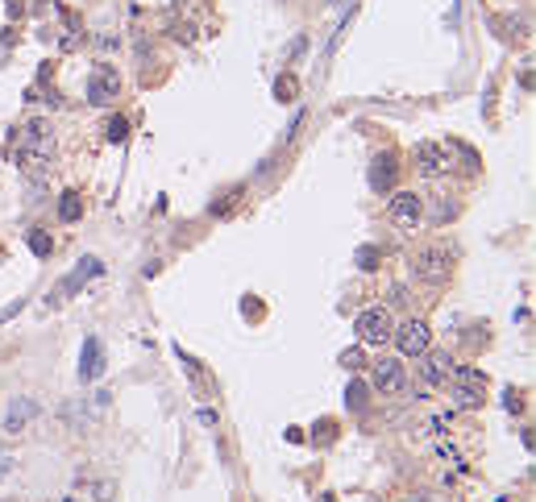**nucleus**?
I'll use <instances>...</instances> for the list:
<instances>
[{"mask_svg":"<svg viewBox=\"0 0 536 502\" xmlns=\"http://www.w3.org/2000/svg\"><path fill=\"white\" fill-rule=\"evenodd\" d=\"M21 145H25V154H17V162H21L25 170H38L42 158L54 154V129H50L46 120H25L21 125Z\"/></svg>","mask_w":536,"mask_h":502,"instance_id":"obj_1","label":"nucleus"},{"mask_svg":"<svg viewBox=\"0 0 536 502\" xmlns=\"http://www.w3.org/2000/svg\"><path fill=\"white\" fill-rule=\"evenodd\" d=\"M449 382H453V403L458 407H483L487 403V374H478L474 365H453V374H449Z\"/></svg>","mask_w":536,"mask_h":502,"instance_id":"obj_2","label":"nucleus"},{"mask_svg":"<svg viewBox=\"0 0 536 502\" xmlns=\"http://www.w3.org/2000/svg\"><path fill=\"white\" fill-rule=\"evenodd\" d=\"M100 274H104V262H100V258H83V262L75 266V270L63 278V283H58V287L50 291V303H67L71 295H79V291H83V283H88V278H100Z\"/></svg>","mask_w":536,"mask_h":502,"instance_id":"obj_3","label":"nucleus"},{"mask_svg":"<svg viewBox=\"0 0 536 502\" xmlns=\"http://www.w3.org/2000/svg\"><path fill=\"white\" fill-rule=\"evenodd\" d=\"M391 220H395V229H403V233H412L420 229V220H424V199L416 192H399L391 199Z\"/></svg>","mask_w":536,"mask_h":502,"instance_id":"obj_4","label":"nucleus"},{"mask_svg":"<svg viewBox=\"0 0 536 502\" xmlns=\"http://www.w3.org/2000/svg\"><path fill=\"white\" fill-rule=\"evenodd\" d=\"M117 96H121V71L104 63V67H96L92 79H88V100H92V104H113Z\"/></svg>","mask_w":536,"mask_h":502,"instance_id":"obj_5","label":"nucleus"},{"mask_svg":"<svg viewBox=\"0 0 536 502\" xmlns=\"http://www.w3.org/2000/svg\"><path fill=\"white\" fill-rule=\"evenodd\" d=\"M358 336H362L366 345H387L391 340V333H395V324H391V315L383 308H370V311H362L358 315Z\"/></svg>","mask_w":536,"mask_h":502,"instance_id":"obj_6","label":"nucleus"},{"mask_svg":"<svg viewBox=\"0 0 536 502\" xmlns=\"http://www.w3.org/2000/svg\"><path fill=\"white\" fill-rule=\"evenodd\" d=\"M449 167H453V150L449 145H437V142L416 145V170L420 174H445Z\"/></svg>","mask_w":536,"mask_h":502,"instance_id":"obj_7","label":"nucleus"},{"mask_svg":"<svg viewBox=\"0 0 536 502\" xmlns=\"http://www.w3.org/2000/svg\"><path fill=\"white\" fill-rule=\"evenodd\" d=\"M449 266H453V249H424L416 258V274L428 278V283H445L449 278Z\"/></svg>","mask_w":536,"mask_h":502,"instance_id":"obj_8","label":"nucleus"},{"mask_svg":"<svg viewBox=\"0 0 536 502\" xmlns=\"http://www.w3.org/2000/svg\"><path fill=\"white\" fill-rule=\"evenodd\" d=\"M428 340H433V333H428V324H424V320H408V324L395 333V345H399V353H403V357H420V353L428 349Z\"/></svg>","mask_w":536,"mask_h":502,"instance_id":"obj_9","label":"nucleus"},{"mask_svg":"<svg viewBox=\"0 0 536 502\" xmlns=\"http://www.w3.org/2000/svg\"><path fill=\"white\" fill-rule=\"evenodd\" d=\"M453 353L449 349H424V365H420V378L428 386H440V382H449V374H453Z\"/></svg>","mask_w":536,"mask_h":502,"instance_id":"obj_10","label":"nucleus"},{"mask_svg":"<svg viewBox=\"0 0 536 502\" xmlns=\"http://www.w3.org/2000/svg\"><path fill=\"white\" fill-rule=\"evenodd\" d=\"M34 415H38V403H34L29 394H17V399L9 403V415H4V432H9V436H21L25 424H29Z\"/></svg>","mask_w":536,"mask_h":502,"instance_id":"obj_11","label":"nucleus"},{"mask_svg":"<svg viewBox=\"0 0 536 502\" xmlns=\"http://www.w3.org/2000/svg\"><path fill=\"white\" fill-rule=\"evenodd\" d=\"M100 374H104V345L96 336H88L83 340V357H79V382H96Z\"/></svg>","mask_w":536,"mask_h":502,"instance_id":"obj_12","label":"nucleus"},{"mask_svg":"<svg viewBox=\"0 0 536 502\" xmlns=\"http://www.w3.org/2000/svg\"><path fill=\"white\" fill-rule=\"evenodd\" d=\"M395 174H399V158L387 150V154H378V158L370 162V187H374V192H391V187H395Z\"/></svg>","mask_w":536,"mask_h":502,"instance_id":"obj_13","label":"nucleus"},{"mask_svg":"<svg viewBox=\"0 0 536 502\" xmlns=\"http://www.w3.org/2000/svg\"><path fill=\"white\" fill-rule=\"evenodd\" d=\"M403 382H408V374H403V361L387 357V361H378V365H374V386H378L383 394L403 390Z\"/></svg>","mask_w":536,"mask_h":502,"instance_id":"obj_14","label":"nucleus"},{"mask_svg":"<svg viewBox=\"0 0 536 502\" xmlns=\"http://www.w3.org/2000/svg\"><path fill=\"white\" fill-rule=\"evenodd\" d=\"M25 245H29L38 258H50V253H54V237L42 233V229H29V233H25Z\"/></svg>","mask_w":536,"mask_h":502,"instance_id":"obj_15","label":"nucleus"},{"mask_svg":"<svg viewBox=\"0 0 536 502\" xmlns=\"http://www.w3.org/2000/svg\"><path fill=\"white\" fill-rule=\"evenodd\" d=\"M58 216H63L67 224H75V220L83 216V204H79V195H75V192H67L63 199H58Z\"/></svg>","mask_w":536,"mask_h":502,"instance_id":"obj_16","label":"nucleus"},{"mask_svg":"<svg viewBox=\"0 0 536 502\" xmlns=\"http://www.w3.org/2000/svg\"><path fill=\"white\" fill-rule=\"evenodd\" d=\"M345 407H349V411H362L366 407V382H349L345 386Z\"/></svg>","mask_w":536,"mask_h":502,"instance_id":"obj_17","label":"nucleus"},{"mask_svg":"<svg viewBox=\"0 0 536 502\" xmlns=\"http://www.w3.org/2000/svg\"><path fill=\"white\" fill-rule=\"evenodd\" d=\"M104 133H108V142H125L129 137V117H108Z\"/></svg>","mask_w":536,"mask_h":502,"instance_id":"obj_18","label":"nucleus"},{"mask_svg":"<svg viewBox=\"0 0 536 502\" xmlns=\"http://www.w3.org/2000/svg\"><path fill=\"white\" fill-rule=\"evenodd\" d=\"M354 262H358V270H378V262H383V253H378V249H374V245H362V249H358V258H354Z\"/></svg>","mask_w":536,"mask_h":502,"instance_id":"obj_19","label":"nucleus"},{"mask_svg":"<svg viewBox=\"0 0 536 502\" xmlns=\"http://www.w3.org/2000/svg\"><path fill=\"white\" fill-rule=\"evenodd\" d=\"M92 498L96 502H117V481H108V478L92 481Z\"/></svg>","mask_w":536,"mask_h":502,"instance_id":"obj_20","label":"nucleus"},{"mask_svg":"<svg viewBox=\"0 0 536 502\" xmlns=\"http://www.w3.org/2000/svg\"><path fill=\"white\" fill-rule=\"evenodd\" d=\"M337 365H345L349 374H358V370H362V365H370V361H366V353H362V349H345L341 357H337Z\"/></svg>","mask_w":536,"mask_h":502,"instance_id":"obj_21","label":"nucleus"},{"mask_svg":"<svg viewBox=\"0 0 536 502\" xmlns=\"http://www.w3.org/2000/svg\"><path fill=\"white\" fill-rule=\"evenodd\" d=\"M445 199V195H440ZM458 216V204L453 199H445V204H437V212H433V224H445V220H453Z\"/></svg>","mask_w":536,"mask_h":502,"instance_id":"obj_22","label":"nucleus"},{"mask_svg":"<svg viewBox=\"0 0 536 502\" xmlns=\"http://www.w3.org/2000/svg\"><path fill=\"white\" fill-rule=\"evenodd\" d=\"M274 96H279V100H292L295 96V79H292V75H283V79L274 83Z\"/></svg>","mask_w":536,"mask_h":502,"instance_id":"obj_23","label":"nucleus"},{"mask_svg":"<svg viewBox=\"0 0 536 502\" xmlns=\"http://www.w3.org/2000/svg\"><path fill=\"white\" fill-rule=\"evenodd\" d=\"M333 432H337L333 419H320V424H316V440H333Z\"/></svg>","mask_w":536,"mask_h":502,"instance_id":"obj_24","label":"nucleus"},{"mask_svg":"<svg viewBox=\"0 0 536 502\" xmlns=\"http://www.w3.org/2000/svg\"><path fill=\"white\" fill-rule=\"evenodd\" d=\"M175 38H179L183 46H192V42H195V29H192V25H175Z\"/></svg>","mask_w":536,"mask_h":502,"instance_id":"obj_25","label":"nucleus"},{"mask_svg":"<svg viewBox=\"0 0 536 502\" xmlns=\"http://www.w3.org/2000/svg\"><path fill=\"white\" fill-rule=\"evenodd\" d=\"M229 208H233V195H220L217 204H212V216H225Z\"/></svg>","mask_w":536,"mask_h":502,"instance_id":"obj_26","label":"nucleus"},{"mask_svg":"<svg viewBox=\"0 0 536 502\" xmlns=\"http://www.w3.org/2000/svg\"><path fill=\"white\" fill-rule=\"evenodd\" d=\"M520 83H524V88H528V92H532V58H528V63H524V71H520Z\"/></svg>","mask_w":536,"mask_h":502,"instance_id":"obj_27","label":"nucleus"},{"mask_svg":"<svg viewBox=\"0 0 536 502\" xmlns=\"http://www.w3.org/2000/svg\"><path fill=\"white\" fill-rule=\"evenodd\" d=\"M9 465H13V456H9V453H0V481L9 478Z\"/></svg>","mask_w":536,"mask_h":502,"instance_id":"obj_28","label":"nucleus"},{"mask_svg":"<svg viewBox=\"0 0 536 502\" xmlns=\"http://www.w3.org/2000/svg\"><path fill=\"white\" fill-rule=\"evenodd\" d=\"M329 4H345V0H329Z\"/></svg>","mask_w":536,"mask_h":502,"instance_id":"obj_29","label":"nucleus"},{"mask_svg":"<svg viewBox=\"0 0 536 502\" xmlns=\"http://www.w3.org/2000/svg\"><path fill=\"white\" fill-rule=\"evenodd\" d=\"M320 502H333V498H329V494H324V498H320Z\"/></svg>","mask_w":536,"mask_h":502,"instance_id":"obj_30","label":"nucleus"},{"mask_svg":"<svg viewBox=\"0 0 536 502\" xmlns=\"http://www.w3.org/2000/svg\"><path fill=\"white\" fill-rule=\"evenodd\" d=\"M63 502H75V498H63Z\"/></svg>","mask_w":536,"mask_h":502,"instance_id":"obj_31","label":"nucleus"}]
</instances>
